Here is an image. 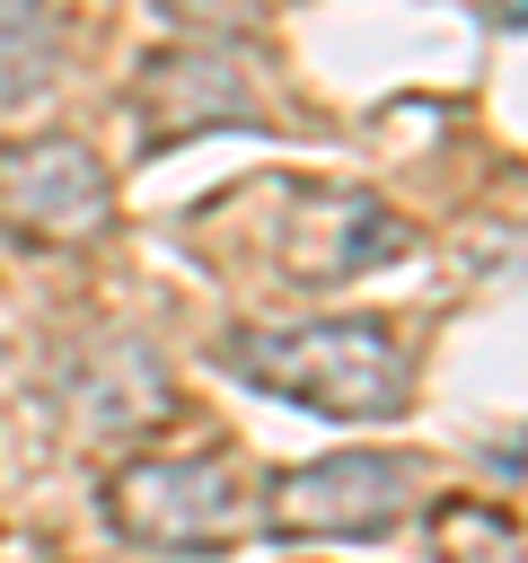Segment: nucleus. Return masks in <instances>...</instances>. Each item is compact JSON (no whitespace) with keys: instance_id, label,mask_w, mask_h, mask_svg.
<instances>
[{"instance_id":"nucleus-1","label":"nucleus","mask_w":528,"mask_h":563,"mask_svg":"<svg viewBox=\"0 0 528 563\" xmlns=\"http://www.w3.org/2000/svg\"><path fill=\"white\" fill-rule=\"evenodd\" d=\"M220 369L308 405L326 422H396L414 405V352L387 317H299V325H229Z\"/></svg>"},{"instance_id":"nucleus-2","label":"nucleus","mask_w":528,"mask_h":563,"mask_svg":"<svg viewBox=\"0 0 528 563\" xmlns=\"http://www.w3.org/2000/svg\"><path fill=\"white\" fill-rule=\"evenodd\" d=\"M97 510L141 554H229L264 528V484L229 449H141L106 466Z\"/></svg>"},{"instance_id":"nucleus-3","label":"nucleus","mask_w":528,"mask_h":563,"mask_svg":"<svg viewBox=\"0 0 528 563\" xmlns=\"http://www.w3.org/2000/svg\"><path fill=\"white\" fill-rule=\"evenodd\" d=\"M422 501V457L405 449H326L264 484V528L290 545H361L405 528Z\"/></svg>"},{"instance_id":"nucleus-4","label":"nucleus","mask_w":528,"mask_h":563,"mask_svg":"<svg viewBox=\"0 0 528 563\" xmlns=\"http://www.w3.org/2000/svg\"><path fill=\"white\" fill-rule=\"evenodd\" d=\"M114 229V176L79 132L0 141V238L26 255H79Z\"/></svg>"},{"instance_id":"nucleus-5","label":"nucleus","mask_w":528,"mask_h":563,"mask_svg":"<svg viewBox=\"0 0 528 563\" xmlns=\"http://www.w3.org/2000/svg\"><path fill=\"white\" fill-rule=\"evenodd\" d=\"M273 194H282L290 211L264 220V255H273V273L299 282V290L352 282V273H370V264H387V255L414 246V229H405L378 194H361V185H273Z\"/></svg>"},{"instance_id":"nucleus-6","label":"nucleus","mask_w":528,"mask_h":563,"mask_svg":"<svg viewBox=\"0 0 528 563\" xmlns=\"http://www.w3.org/2000/svg\"><path fill=\"white\" fill-rule=\"evenodd\" d=\"M264 123V88L229 44H158L132 70V132L141 150L167 141H202V132H255Z\"/></svg>"},{"instance_id":"nucleus-7","label":"nucleus","mask_w":528,"mask_h":563,"mask_svg":"<svg viewBox=\"0 0 528 563\" xmlns=\"http://www.w3.org/2000/svg\"><path fill=\"white\" fill-rule=\"evenodd\" d=\"M70 35L53 18V0H0V106H26L62 79Z\"/></svg>"},{"instance_id":"nucleus-8","label":"nucleus","mask_w":528,"mask_h":563,"mask_svg":"<svg viewBox=\"0 0 528 563\" xmlns=\"http://www.w3.org/2000/svg\"><path fill=\"white\" fill-rule=\"evenodd\" d=\"M158 18L185 44H229V35H255L264 26V0H158Z\"/></svg>"}]
</instances>
